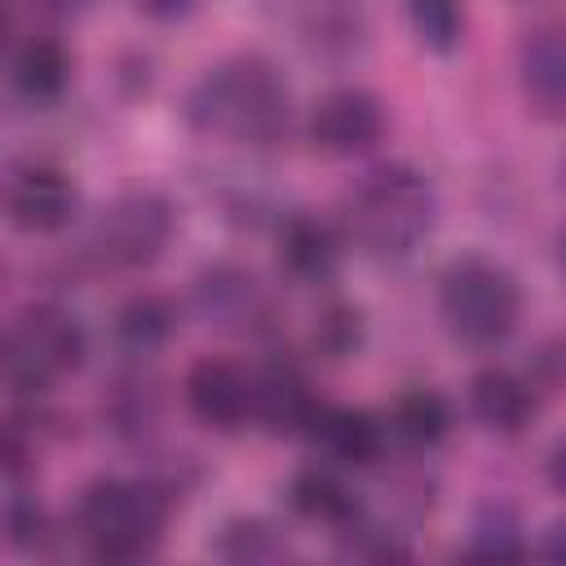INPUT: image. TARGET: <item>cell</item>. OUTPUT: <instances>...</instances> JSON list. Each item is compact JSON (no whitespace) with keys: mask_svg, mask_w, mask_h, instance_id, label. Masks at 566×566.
<instances>
[{"mask_svg":"<svg viewBox=\"0 0 566 566\" xmlns=\"http://www.w3.org/2000/svg\"><path fill=\"white\" fill-rule=\"evenodd\" d=\"M181 124L195 137L239 146L248 155H274L292 137L296 102L274 57L243 49L203 66L181 93Z\"/></svg>","mask_w":566,"mask_h":566,"instance_id":"obj_1","label":"cell"},{"mask_svg":"<svg viewBox=\"0 0 566 566\" xmlns=\"http://www.w3.org/2000/svg\"><path fill=\"white\" fill-rule=\"evenodd\" d=\"M438 217H442L438 186L411 159L371 164L363 177L349 181V190L336 203V221L349 239V252L376 265L411 261L438 230Z\"/></svg>","mask_w":566,"mask_h":566,"instance_id":"obj_2","label":"cell"},{"mask_svg":"<svg viewBox=\"0 0 566 566\" xmlns=\"http://www.w3.org/2000/svg\"><path fill=\"white\" fill-rule=\"evenodd\" d=\"M177 504L137 469V473H97L88 478L66 509V539L106 566L150 562L164 548Z\"/></svg>","mask_w":566,"mask_h":566,"instance_id":"obj_3","label":"cell"},{"mask_svg":"<svg viewBox=\"0 0 566 566\" xmlns=\"http://www.w3.org/2000/svg\"><path fill=\"white\" fill-rule=\"evenodd\" d=\"M177 203L159 186H124L111 199H102L80 239L71 243L75 274H142L164 261V252L177 239Z\"/></svg>","mask_w":566,"mask_h":566,"instance_id":"obj_4","label":"cell"},{"mask_svg":"<svg viewBox=\"0 0 566 566\" xmlns=\"http://www.w3.org/2000/svg\"><path fill=\"white\" fill-rule=\"evenodd\" d=\"M433 310L447 336L464 349H500L526 314V296L517 274L486 256V252H460L438 270L433 283Z\"/></svg>","mask_w":566,"mask_h":566,"instance_id":"obj_5","label":"cell"},{"mask_svg":"<svg viewBox=\"0 0 566 566\" xmlns=\"http://www.w3.org/2000/svg\"><path fill=\"white\" fill-rule=\"evenodd\" d=\"M88 358V327L57 301L22 305L0 332V380L9 398H49Z\"/></svg>","mask_w":566,"mask_h":566,"instance_id":"obj_6","label":"cell"},{"mask_svg":"<svg viewBox=\"0 0 566 566\" xmlns=\"http://www.w3.org/2000/svg\"><path fill=\"white\" fill-rule=\"evenodd\" d=\"M186 314L226 340H248L261 349L274 345L283 336V323H287L283 292L256 265L234 261V256L203 261L190 274Z\"/></svg>","mask_w":566,"mask_h":566,"instance_id":"obj_7","label":"cell"},{"mask_svg":"<svg viewBox=\"0 0 566 566\" xmlns=\"http://www.w3.org/2000/svg\"><path fill=\"white\" fill-rule=\"evenodd\" d=\"M97 429L119 447H150L164 416H168V380L155 367V358H124L102 376L97 402H93Z\"/></svg>","mask_w":566,"mask_h":566,"instance_id":"obj_8","label":"cell"},{"mask_svg":"<svg viewBox=\"0 0 566 566\" xmlns=\"http://www.w3.org/2000/svg\"><path fill=\"white\" fill-rule=\"evenodd\" d=\"M252 429L265 438H305L318 407L327 402L310 376V358L265 345L252 363Z\"/></svg>","mask_w":566,"mask_h":566,"instance_id":"obj_9","label":"cell"},{"mask_svg":"<svg viewBox=\"0 0 566 566\" xmlns=\"http://www.w3.org/2000/svg\"><path fill=\"white\" fill-rule=\"evenodd\" d=\"M389 133L385 102L363 84H336L318 93L301 115V137L323 159H363Z\"/></svg>","mask_w":566,"mask_h":566,"instance_id":"obj_10","label":"cell"},{"mask_svg":"<svg viewBox=\"0 0 566 566\" xmlns=\"http://www.w3.org/2000/svg\"><path fill=\"white\" fill-rule=\"evenodd\" d=\"M84 212L80 181L53 159H13L4 172V221L18 234L53 239L66 234Z\"/></svg>","mask_w":566,"mask_h":566,"instance_id":"obj_11","label":"cell"},{"mask_svg":"<svg viewBox=\"0 0 566 566\" xmlns=\"http://www.w3.org/2000/svg\"><path fill=\"white\" fill-rule=\"evenodd\" d=\"M270 243H274V265H279V279L287 287H314V292H327L340 270H345V256H349V239L340 230L336 217H323L314 208H287L274 230H270Z\"/></svg>","mask_w":566,"mask_h":566,"instance_id":"obj_12","label":"cell"},{"mask_svg":"<svg viewBox=\"0 0 566 566\" xmlns=\"http://www.w3.org/2000/svg\"><path fill=\"white\" fill-rule=\"evenodd\" d=\"M181 407L195 424L212 433H243L252 429V367L226 354H203L181 371Z\"/></svg>","mask_w":566,"mask_h":566,"instance_id":"obj_13","label":"cell"},{"mask_svg":"<svg viewBox=\"0 0 566 566\" xmlns=\"http://www.w3.org/2000/svg\"><path fill=\"white\" fill-rule=\"evenodd\" d=\"M287 31L296 49L318 66H349L371 44L367 0H287Z\"/></svg>","mask_w":566,"mask_h":566,"instance_id":"obj_14","label":"cell"},{"mask_svg":"<svg viewBox=\"0 0 566 566\" xmlns=\"http://www.w3.org/2000/svg\"><path fill=\"white\" fill-rule=\"evenodd\" d=\"M301 442H310V451L318 460L340 464L349 473H371V469L389 464V451H394L385 411L349 407V402H323Z\"/></svg>","mask_w":566,"mask_h":566,"instance_id":"obj_15","label":"cell"},{"mask_svg":"<svg viewBox=\"0 0 566 566\" xmlns=\"http://www.w3.org/2000/svg\"><path fill=\"white\" fill-rule=\"evenodd\" d=\"M9 93L27 106V111H53L66 93H71V75H75V53L66 49V40L49 27H31V31H13L9 35Z\"/></svg>","mask_w":566,"mask_h":566,"instance_id":"obj_16","label":"cell"},{"mask_svg":"<svg viewBox=\"0 0 566 566\" xmlns=\"http://www.w3.org/2000/svg\"><path fill=\"white\" fill-rule=\"evenodd\" d=\"M544 407V394L531 385V376L522 367H504V363H491V367H478L464 385V411L469 420L491 433V438H522L535 416Z\"/></svg>","mask_w":566,"mask_h":566,"instance_id":"obj_17","label":"cell"},{"mask_svg":"<svg viewBox=\"0 0 566 566\" xmlns=\"http://www.w3.org/2000/svg\"><path fill=\"white\" fill-rule=\"evenodd\" d=\"M283 504L296 522H310V526H323L327 535L345 531L363 509V491L354 486V473L340 469V464H327V460H310L301 469L287 473L283 482Z\"/></svg>","mask_w":566,"mask_h":566,"instance_id":"obj_18","label":"cell"},{"mask_svg":"<svg viewBox=\"0 0 566 566\" xmlns=\"http://www.w3.org/2000/svg\"><path fill=\"white\" fill-rule=\"evenodd\" d=\"M513 71L526 111L548 124H566V22H544L526 31Z\"/></svg>","mask_w":566,"mask_h":566,"instance_id":"obj_19","label":"cell"},{"mask_svg":"<svg viewBox=\"0 0 566 566\" xmlns=\"http://www.w3.org/2000/svg\"><path fill=\"white\" fill-rule=\"evenodd\" d=\"M181 318H190L186 301H177L168 292H155V287H142V292H133V296H124L115 305L111 345L124 358H159L177 340Z\"/></svg>","mask_w":566,"mask_h":566,"instance_id":"obj_20","label":"cell"},{"mask_svg":"<svg viewBox=\"0 0 566 566\" xmlns=\"http://www.w3.org/2000/svg\"><path fill=\"white\" fill-rule=\"evenodd\" d=\"M385 424L394 438V451L402 455H429L438 451L455 429V402L433 385H407L385 407Z\"/></svg>","mask_w":566,"mask_h":566,"instance_id":"obj_21","label":"cell"},{"mask_svg":"<svg viewBox=\"0 0 566 566\" xmlns=\"http://www.w3.org/2000/svg\"><path fill=\"white\" fill-rule=\"evenodd\" d=\"M367 345V310L349 296H318V305L305 318V336H301V354L318 367H340L349 358H358Z\"/></svg>","mask_w":566,"mask_h":566,"instance_id":"obj_22","label":"cell"},{"mask_svg":"<svg viewBox=\"0 0 566 566\" xmlns=\"http://www.w3.org/2000/svg\"><path fill=\"white\" fill-rule=\"evenodd\" d=\"M464 557H482V562H517V557H531L526 517H522V509L509 495H482L469 509Z\"/></svg>","mask_w":566,"mask_h":566,"instance_id":"obj_23","label":"cell"},{"mask_svg":"<svg viewBox=\"0 0 566 566\" xmlns=\"http://www.w3.org/2000/svg\"><path fill=\"white\" fill-rule=\"evenodd\" d=\"M0 531H4V548L18 557H44V553H53L57 539H66V522L53 517V509L35 495L31 482L4 486Z\"/></svg>","mask_w":566,"mask_h":566,"instance_id":"obj_24","label":"cell"},{"mask_svg":"<svg viewBox=\"0 0 566 566\" xmlns=\"http://www.w3.org/2000/svg\"><path fill=\"white\" fill-rule=\"evenodd\" d=\"M208 553L221 562H234V566H265V562H283L292 553V544H287V526H279L274 517L234 513L212 531Z\"/></svg>","mask_w":566,"mask_h":566,"instance_id":"obj_25","label":"cell"},{"mask_svg":"<svg viewBox=\"0 0 566 566\" xmlns=\"http://www.w3.org/2000/svg\"><path fill=\"white\" fill-rule=\"evenodd\" d=\"M416 44L433 57H451L469 35V0H402Z\"/></svg>","mask_w":566,"mask_h":566,"instance_id":"obj_26","label":"cell"},{"mask_svg":"<svg viewBox=\"0 0 566 566\" xmlns=\"http://www.w3.org/2000/svg\"><path fill=\"white\" fill-rule=\"evenodd\" d=\"M142 451H146V460H142L137 469H142L177 509L208 482V464H203L195 451H181V447H159V451H155V447H142Z\"/></svg>","mask_w":566,"mask_h":566,"instance_id":"obj_27","label":"cell"},{"mask_svg":"<svg viewBox=\"0 0 566 566\" xmlns=\"http://www.w3.org/2000/svg\"><path fill=\"white\" fill-rule=\"evenodd\" d=\"M522 371L531 376V385H535L544 398L562 394V389H566V332L539 336V340L531 345V354H526Z\"/></svg>","mask_w":566,"mask_h":566,"instance_id":"obj_28","label":"cell"},{"mask_svg":"<svg viewBox=\"0 0 566 566\" xmlns=\"http://www.w3.org/2000/svg\"><path fill=\"white\" fill-rule=\"evenodd\" d=\"M97 0H4V31H18V18H27L31 27H62V22H80Z\"/></svg>","mask_w":566,"mask_h":566,"instance_id":"obj_29","label":"cell"},{"mask_svg":"<svg viewBox=\"0 0 566 566\" xmlns=\"http://www.w3.org/2000/svg\"><path fill=\"white\" fill-rule=\"evenodd\" d=\"M128 4L137 18H146L155 27H177L199 9V0H128Z\"/></svg>","mask_w":566,"mask_h":566,"instance_id":"obj_30","label":"cell"},{"mask_svg":"<svg viewBox=\"0 0 566 566\" xmlns=\"http://www.w3.org/2000/svg\"><path fill=\"white\" fill-rule=\"evenodd\" d=\"M531 553L544 557V562H566V517H553V522L539 531V539L531 544Z\"/></svg>","mask_w":566,"mask_h":566,"instance_id":"obj_31","label":"cell"},{"mask_svg":"<svg viewBox=\"0 0 566 566\" xmlns=\"http://www.w3.org/2000/svg\"><path fill=\"white\" fill-rule=\"evenodd\" d=\"M544 478H548V486L566 500V438H557V442L548 447V455H544Z\"/></svg>","mask_w":566,"mask_h":566,"instance_id":"obj_32","label":"cell"},{"mask_svg":"<svg viewBox=\"0 0 566 566\" xmlns=\"http://www.w3.org/2000/svg\"><path fill=\"white\" fill-rule=\"evenodd\" d=\"M557 261H562V274H566V234H562V243H557Z\"/></svg>","mask_w":566,"mask_h":566,"instance_id":"obj_33","label":"cell"},{"mask_svg":"<svg viewBox=\"0 0 566 566\" xmlns=\"http://www.w3.org/2000/svg\"><path fill=\"white\" fill-rule=\"evenodd\" d=\"M513 4H535V0H513Z\"/></svg>","mask_w":566,"mask_h":566,"instance_id":"obj_34","label":"cell"},{"mask_svg":"<svg viewBox=\"0 0 566 566\" xmlns=\"http://www.w3.org/2000/svg\"><path fill=\"white\" fill-rule=\"evenodd\" d=\"M562 181H566V164H562Z\"/></svg>","mask_w":566,"mask_h":566,"instance_id":"obj_35","label":"cell"}]
</instances>
